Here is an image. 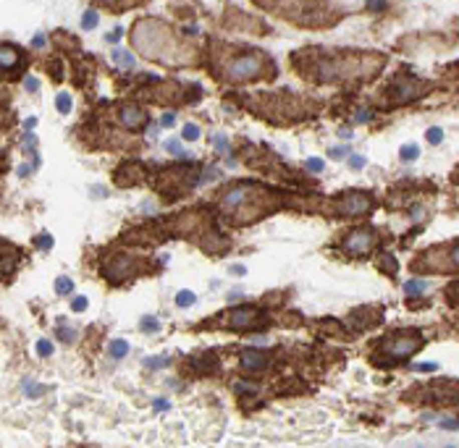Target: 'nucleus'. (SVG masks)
Segmentation results:
<instances>
[{
    "mask_svg": "<svg viewBox=\"0 0 459 448\" xmlns=\"http://www.w3.org/2000/svg\"><path fill=\"white\" fill-rule=\"evenodd\" d=\"M121 34H123V29H121V27H118V29H113V32L108 34V42H118V40H121Z\"/></svg>",
    "mask_w": 459,
    "mask_h": 448,
    "instance_id": "37",
    "label": "nucleus"
},
{
    "mask_svg": "<svg viewBox=\"0 0 459 448\" xmlns=\"http://www.w3.org/2000/svg\"><path fill=\"white\" fill-rule=\"evenodd\" d=\"M131 42H134V48L150 61H163V63H174V66L187 61V53H184L181 45L176 42L174 32L158 19L136 21V27L131 32Z\"/></svg>",
    "mask_w": 459,
    "mask_h": 448,
    "instance_id": "1",
    "label": "nucleus"
},
{
    "mask_svg": "<svg viewBox=\"0 0 459 448\" xmlns=\"http://www.w3.org/2000/svg\"><path fill=\"white\" fill-rule=\"evenodd\" d=\"M422 346V336L417 330H407V333H396L391 336L386 343H383V354L391 359H404V357H412L417 349Z\"/></svg>",
    "mask_w": 459,
    "mask_h": 448,
    "instance_id": "2",
    "label": "nucleus"
},
{
    "mask_svg": "<svg viewBox=\"0 0 459 448\" xmlns=\"http://www.w3.org/2000/svg\"><path fill=\"white\" fill-rule=\"evenodd\" d=\"M404 291H407L409 296L425 294V291H428V283H425V281H417V278H415V281H407V283H404Z\"/></svg>",
    "mask_w": 459,
    "mask_h": 448,
    "instance_id": "15",
    "label": "nucleus"
},
{
    "mask_svg": "<svg viewBox=\"0 0 459 448\" xmlns=\"http://www.w3.org/2000/svg\"><path fill=\"white\" fill-rule=\"evenodd\" d=\"M347 149H349V147H341V144H339V147H334V149H328V157H331V160H344V157H347Z\"/></svg>",
    "mask_w": 459,
    "mask_h": 448,
    "instance_id": "26",
    "label": "nucleus"
},
{
    "mask_svg": "<svg viewBox=\"0 0 459 448\" xmlns=\"http://www.w3.org/2000/svg\"><path fill=\"white\" fill-rule=\"evenodd\" d=\"M262 74V55L260 53H244L228 63V79L234 82H249Z\"/></svg>",
    "mask_w": 459,
    "mask_h": 448,
    "instance_id": "3",
    "label": "nucleus"
},
{
    "mask_svg": "<svg viewBox=\"0 0 459 448\" xmlns=\"http://www.w3.org/2000/svg\"><path fill=\"white\" fill-rule=\"evenodd\" d=\"M82 27H84L87 32H92V29L97 27V11H92V8H89V11H84V16H82Z\"/></svg>",
    "mask_w": 459,
    "mask_h": 448,
    "instance_id": "17",
    "label": "nucleus"
},
{
    "mask_svg": "<svg viewBox=\"0 0 459 448\" xmlns=\"http://www.w3.org/2000/svg\"><path fill=\"white\" fill-rule=\"evenodd\" d=\"M194 302H197V296H194L192 291H179V296H176V304H179L181 309H187V307H192Z\"/></svg>",
    "mask_w": 459,
    "mask_h": 448,
    "instance_id": "18",
    "label": "nucleus"
},
{
    "mask_svg": "<svg viewBox=\"0 0 459 448\" xmlns=\"http://www.w3.org/2000/svg\"><path fill=\"white\" fill-rule=\"evenodd\" d=\"M136 260L134 257H129V255H116L108 265H105V275L113 281V283H118V281H123V278H129V275H134L136 273Z\"/></svg>",
    "mask_w": 459,
    "mask_h": 448,
    "instance_id": "4",
    "label": "nucleus"
},
{
    "mask_svg": "<svg viewBox=\"0 0 459 448\" xmlns=\"http://www.w3.org/2000/svg\"><path fill=\"white\" fill-rule=\"evenodd\" d=\"M24 390H27V396H40L42 393V385H34V383H24Z\"/></svg>",
    "mask_w": 459,
    "mask_h": 448,
    "instance_id": "32",
    "label": "nucleus"
},
{
    "mask_svg": "<svg viewBox=\"0 0 459 448\" xmlns=\"http://www.w3.org/2000/svg\"><path fill=\"white\" fill-rule=\"evenodd\" d=\"M155 409H158V411H166V409H168V401H166V398H158V401H155Z\"/></svg>",
    "mask_w": 459,
    "mask_h": 448,
    "instance_id": "41",
    "label": "nucleus"
},
{
    "mask_svg": "<svg viewBox=\"0 0 459 448\" xmlns=\"http://www.w3.org/2000/svg\"><path fill=\"white\" fill-rule=\"evenodd\" d=\"M174 123H176V116H174V113H166V116L160 118V126H174Z\"/></svg>",
    "mask_w": 459,
    "mask_h": 448,
    "instance_id": "35",
    "label": "nucleus"
},
{
    "mask_svg": "<svg viewBox=\"0 0 459 448\" xmlns=\"http://www.w3.org/2000/svg\"><path fill=\"white\" fill-rule=\"evenodd\" d=\"M113 63H116L118 68H123V71H131V68L136 66L134 63V55L126 50V48H116V50H113Z\"/></svg>",
    "mask_w": 459,
    "mask_h": 448,
    "instance_id": "12",
    "label": "nucleus"
},
{
    "mask_svg": "<svg viewBox=\"0 0 459 448\" xmlns=\"http://www.w3.org/2000/svg\"><path fill=\"white\" fill-rule=\"evenodd\" d=\"M61 336H63L66 341H74V336H76V333H74L71 328H61Z\"/></svg>",
    "mask_w": 459,
    "mask_h": 448,
    "instance_id": "39",
    "label": "nucleus"
},
{
    "mask_svg": "<svg viewBox=\"0 0 459 448\" xmlns=\"http://www.w3.org/2000/svg\"><path fill=\"white\" fill-rule=\"evenodd\" d=\"M118 116H121V123L126 126V129H131V131H139L142 126L147 123V113L142 108H136V105H123Z\"/></svg>",
    "mask_w": 459,
    "mask_h": 448,
    "instance_id": "8",
    "label": "nucleus"
},
{
    "mask_svg": "<svg viewBox=\"0 0 459 448\" xmlns=\"http://www.w3.org/2000/svg\"><path fill=\"white\" fill-rule=\"evenodd\" d=\"M383 268H386V270H396V262H394L391 257H386V260H383Z\"/></svg>",
    "mask_w": 459,
    "mask_h": 448,
    "instance_id": "42",
    "label": "nucleus"
},
{
    "mask_svg": "<svg viewBox=\"0 0 459 448\" xmlns=\"http://www.w3.org/2000/svg\"><path fill=\"white\" fill-rule=\"evenodd\" d=\"M323 165H326V163H323L320 157H310L307 163H304V168H307V170H313V173H320V170H323Z\"/></svg>",
    "mask_w": 459,
    "mask_h": 448,
    "instance_id": "24",
    "label": "nucleus"
},
{
    "mask_svg": "<svg viewBox=\"0 0 459 448\" xmlns=\"http://www.w3.org/2000/svg\"><path fill=\"white\" fill-rule=\"evenodd\" d=\"M415 370H422V372H433V370H438V364H415Z\"/></svg>",
    "mask_w": 459,
    "mask_h": 448,
    "instance_id": "38",
    "label": "nucleus"
},
{
    "mask_svg": "<svg viewBox=\"0 0 459 448\" xmlns=\"http://www.w3.org/2000/svg\"><path fill=\"white\" fill-rule=\"evenodd\" d=\"M373 231H352L349 239L344 241V249L349 252V255H367V252L373 249Z\"/></svg>",
    "mask_w": 459,
    "mask_h": 448,
    "instance_id": "6",
    "label": "nucleus"
},
{
    "mask_svg": "<svg viewBox=\"0 0 459 448\" xmlns=\"http://www.w3.org/2000/svg\"><path fill=\"white\" fill-rule=\"evenodd\" d=\"M417 157H420V147H415V144H404V147H401V160L412 163V160H417Z\"/></svg>",
    "mask_w": 459,
    "mask_h": 448,
    "instance_id": "19",
    "label": "nucleus"
},
{
    "mask_svg": "<svg viewBox=\"0 0 459 448\" xmlns=\"http://www.w3.org/2000/svg\"><path fill=\"white\" fill-rule=\"evenodd\" d=\"M349 165H352L354 170H360V168H365V165H367V160H365L362 155H352V157H349Z\"/></svg>",
    "mask_w": 459,
    "mask_h": 448,
    "instance_id": "29",
    "label": "nucleus"
},
{
    "mask_svg": "<svg viewBox=\"0 0 459 448\" xmlns=\"http://www.w3.org/2000/svg\"><path fill=\"white\" fill-rule=\"evenodd\" d=\"M394 92H396V95H394L396 102H409V100H415L420 95V82H417V79L399 76L394 82Z\"/></svg>",
    "mask_w": 459,
    "mask_h": 448,
    "instance_id": "7",
    "label": "nucleus"
},
{
    "mask_svg": "<svg viewBox=\"0 0 459 448\" xmlns=\"http://www.w3.org/2000/svg\"><path fill=\"white\" fill-rule=\"evenodd\" d=\"M108 354L113 359H121V357L129 354V343H126V341H110L108 343Z\"/></svg>",
    "mask_w": 459,
    "mask_h": 448,
    "instance_id": "13",
    "label": "nucleus"
},
{
    "mask_svg": "<svg viewBox=\"0 0 459 448\" xmlns=\"http://www.w3.org/2000/svg\"><path fill=\"white\" fill-rule=\"evenodd\" d=\"M166 149H168L171 155H184V152H181V144H179V139H168V142H166Z\"/></svg>",
    "mask_w": 459,
    "mask_h": 448,
    "instance_id": "30",
    "label": "nucleus"
},
{
    "mask_svg": "<svg viewBox=\"0 0 459 448\" xmlns=\"http://www.w3.org/2000/svg\"><path fill=\"white\" fill-rule=\"evenodd\" d=\"M257 320V309L255 307H239L231 312V320H228V325L234 330H242V328H249L252 323Z\"/></svg>",
    "mask_w": 459,
    "mask_h": 448,
    "instance_id": "9",
    "label": "nucleus"
},
{
    "mask_svg": "<svg viewBox=\"0 0 459 448\" xmlns=\"http://www.w3.org/2000/svg\"><path fill=\"white\" fill-rule=\"evenodd\" d=\"M34 123H37L34 118H27V121H24V129H27V131H32V129H34Z\"/></svg>",
    "mask_w": 459,
    "mask_h": 448,
    "instance_id": "45",
    "label": "nucleus"
},
{
    "mask_svg": "<svg viewBox=\"0 0 459 448\" xmlns=\"http://www.w3.org/2000/svg\"><path fill=\"white\" fill-rule=\"evenodd\" d=\"M55 291H58L61 296L71 294V291H74V283H71V278H58V281H55Z\"/></svg>",
    "mask_w": 459,
    "mask_h": 448,
    "instance_id": "21",
    "label": "nucleus"
},
{
    "mask_svg": "<svg viewBox=\"0 0 459 448\" xmlns=\"http://www.w3.org/2000/svg\"><path fill=\"white\" fill-rule=\"evenodd\" d=\"M215 144L218 149H226V136H215Z\"/></svg>",
    "mask_w": 459,
    "mask_h": 448,
    "instance_id": "43",
    "label": "nucleus"
},
{
    "mask_svg": "<svg viewBox=\"0 0 459 448\" xmlns=\"http://www.w3.org/2000/svg\"><path fill=\"white\" fill-rule=\"evenodd\" d=\"M268 364V357L262 351H255V349H249V351H244L242 354V367L244 370H252V372H257V370H262V367Z\"/></svg>",
    "mask_w": 459,
    "mask_h": 448,
    "instance_id": "10",
    "label": "nucleus"
},
{
    "mask_svg": "<svg viewBox=\"0 0 459 448\" xmlns=\"http://www.w3.org/2000/svg\"><path fill=\"white\" fill-rule=\"evenodd\" d=\"M32 45H34V48H42V45H45V34H34Z\"/></svg>",
    "mask_w": 459,
    "mask_h": 448,
    "instance_id": "40",
    "label": "nucleus"
},
{
    "mask_svg": "<svg viewBox=\"0 0 459 448\" xmlns=\"http://www.w3.org/2000/svg\"><path fill=\"white\" fill-rule=\"evenodd\" d=\"M87 304H89V302H87V296H76V299H74V304H71V309H74V312H84Z\"/></svg>",
    "mask_w": 459,
    "mask_h": 448,
    "instance_id": "28",
    "label": "nucleus"
},
{
    "mask_svg": "<svg viewBox=\"0 0 459 448\" xmlns=\"http://www.w3.org/2000/svg\"><path fill=\"white\" fill-rule=\"evenodd\" d=\"M231 270H234V273H236V275H244V265H234V268H231Z\"/></svg>",
    "mask_w": 459,
    "mask_h": 448,
    "instance_id": "47",
    "label": "nucleus"
},
{
    "mask_svg": "<svg viewBox=\"0 0 459 448\" xmlns=\"http://www.w3.org/2000/svg\"><path fill=\"white\" fill-rule=\"evenodd\" d=\"M16 268V252L11 249V255H3L0 257V275H11Z\"/></svg>",
    "mask_w": 459,
    "mask_h": 448,
    "instance_id": "14",
    "label": "nucleus"
},
{
    "mask_svg": "<svg viewBox=\"0 0 459 448\" xmlns=\"http://www.w3.org/2000/svg\"><path fill=\"white\" fill-rule=\"evenodd\" d=\"M24 87H27V92H37V79H34V76H27Z\"/></svg>",
    "mask_w": 459,
    "mask_h": 448,
    "instance_id": "36",
    "label": "nucleus"
},
{
    "mask_svg": "<svg viewBox=\"0 0 459 448\" xmlns=\"http://www.w3.org/2000/svg\"><path fill=\"white\" fill-rule=\"evenodd\" d=\"M32 173V165H21L19 168V176H29Z\"/></svg>",
    "mask_w": 459,
    "mask_h": 448,
    "instance_id": "44",
    "label": "nucleus"
},
{
    "mask_svg": "<svg viewBox=\"0 0 459 448\" xmlns=\"http://www.w3.org/2000/svg\"><path fill=\"white\" fill-rule=\"evenodd\" d=\"M53 351H55V349H53L50 341H45V338L37 341V354H40V357H53Z\"/></svg>",
    "mask_w": 459,
    "mask_h": 448,
    "instance_id": "23",
    "label": "nucleus"
},
{
    "mask_svg": "<svg viewBox=\"0 0 459 448\" xmlns=\"http://www.w3.org/2000/svg\"><path fill=\"white\" fill-rule=\"evenodd\" d=\"M37 247H40V249H50V247H53V239H50V236H40V239H37Z\"/></svg>",
    "mask_w": 459,
    "mask_h": 448,
    "instance_id": "33",
    "label": "nucleus"
},
{
    "mask_svg": "<svg viewBox=\"0 0 459 448\" xmlns=\"http://www.w3.org/2000/svg\"><path fill=\"white\" fill-rule=\"evenodd\" d=\"M100 6H108V8H123V6H136V0H95Z\"/></svg>",
    "mask_w": 459,
    "mask_h": 448,
    "instance_id": "22",
    "label": "nucleus"
},
{
    "mask_svg": "<svg viewBox=\"0 0 459 448\" xmlns=\"http://www.w3.org/2000/svg\"><path fill=\"white\" fill-rule=\"evenodd\" d=\"M181 136H184L187 142H197V139H200V126L187 123V126H184V131H181Z\"/></svg>",
    "mask_w": 459,
    "mask_h": 448,
    "instance_id": "20",
    "label": "nucleus"
},
{
    "mask_svg": "<svg viewBox=\"0 0 459 448\" xmlns=\"http://www.w3.org/2000/svg\"><path fill=\"white\" fill-rule=\"evenodd\" d=\"M19 63H21V53L14 48V45H0V68L11 71V68H16Z\"/></svg>",
    "mask_w": 459,
    "mask_h": 448,
    "instance_id": "11",
    "label": "nucleus"
},
{
    "mask_svg": "<svg viewBox=\"0 0 459 448\" xmlns=\"http://www.w3.org/2000/svg\"><path fill=\"white\" fill-rule=\"evenodd\" d=\"M441 139H443V131L441 129H428V142L430 144H441Z\"/></svg>",
    "mask_w": 459,
    "mask_h": 448,
    "instance_id": "27",
    "label": "nucleus"
},
{
    "mask_svg": "<svg viewBox=\"0 0 459 448\" xmlns=\"http://www.w3.org/2000/svg\"><path fill=\"white\" fill-rule=\"evenodd\" d=\"M55 108H58V113H71V95L68 92H61L58 97H55Z\"/></svg>",
    "mask_w": 459,
    "mask_h": 448,
    "instance_id": "16",
    "label": "nucleus"
},
{
    "mask_svg": "<svg viewBox=\"0 0 459 448\" xmlns=\"http://www.w3.org/2000/svg\"><path fill=\"white\" fill-rule=\"evenodd\" d=\"M142 330H150V333H158V330H160V323H158V320H155V317H144V320H142Z\"/></svg>",
    "mask_w": 459,
    "mask_h": 448,
    "instance_id": "25",
    "label": "nucleus"
},
{
    "mask_svg": "<svg viewBox=\"0 0 459 448\" xmlns=\"http://www.w3.org/2000/svg\"><path fill=\"white\" fill-rule=\"evenodd\" d=\"M357 121H360V123H365V121H370V113H367V110H365V113H360V116H357Z\"/></svg>",
    "mask_w": 459,
    "mask_h": 448,
    "instance_id": "46",
    "label": "nucleus"
},
{
    "mask_svg": "<svg viewBox=\"0 0 459 448\" xmlns=\"http://www.w3.org/2000/svg\"><path fill=\"white\" fill-rule=\"evenodd\" d=\"M370 207H373V199L362 191H347L339 202V210L344 215H365L370 212Z\"/></svg>",
    "mask_w": 459,
    "mask_h": 448,
    "instance_id": "5",
    "label": "nucleus"
},
{
    "mask_svg": "<svg viewBox=\"0 0 459 448\" xmlns=\"http://www.w3.org/2000/svg\"><path fill=\"white\" fill-rule=\"evenodd\" d=\"M367 8H370V11H381V8H386V0H367Z\"/></svg>",
    "mask_w": 459,
    "mask_h": 448,
    "instance_id": "34",
    "label": "nucleus"
},
{
    "mask_svg": "<svg viewBox=\"0 0 459 448\" xmlns=\"http://www.w3.org/2000/svg\"><path fill=\"white\" fill-rule=\"evenodd\" d=\"M168 364V359L166 357H155V359H147V367L150 370H160V367H166Z\"/></svg>",
    "mask_w": 459,
    "mask_h": 448,
    "instance_id": "31",
    "label": "nucleus"
}]
</instances>
